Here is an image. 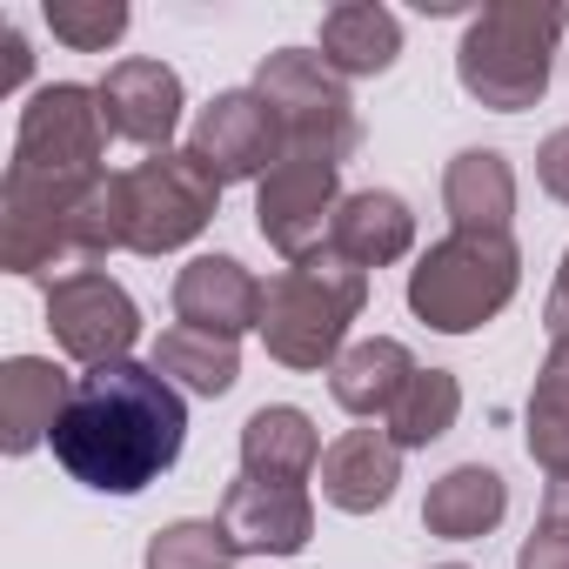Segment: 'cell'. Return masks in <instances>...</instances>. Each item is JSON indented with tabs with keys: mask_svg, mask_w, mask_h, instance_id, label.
<instances>
[{
	"mask_svg": "<svg viewBox=\"0 0 569 569\" xmlns=\"http://www.w3.org/2000/svg\"><path fill=\"white\" fill-rule=\"evenodd\" d=\"M322 502L342 509V516H376L396 502V482H402V449L389 429H349L322 449Z\"/></svg>",
	"mask_w": 569,
	"mask_h": 569,
	"instance_id": "obj_14",
	"label": "cell"
},
{
	"mask_svg": "<svg viewBox=\"0 0 569 569\" xmlns=\"http://www.w3.org/2000/svg\"><path fill=\"white\" fill-rule=\"evenodd\" d=\"M28 74H34V48H28L21 28H8V88H21Z\"/></svg>",
	"mask_w": 569,
	"mask_h": 569,
	"instance_id": "obj_30",
	"label": "cell"
},
{
	"mask_svg": "<svg viewBox=\"0 0 569 569\" xmlns=\"http://www.w3.org/2000/svg\"><path fill=\"white\" fill-rule=\"evenodd\" d=\"M542 329H549V342L569 336V248H562V268H556V289H549V302H542Z\"/></svg>",
	"mask_w": 569,
	"mask_h": 569,
	"instance_id": "obj_29",
	"label": "cell"
},
{
	"mask_svg": "<svg viewBox=\"0 0 569 569\" xmlns=\"http://www.w3.org/2000/svg\"><path fill=\"white\" fill-rule=\"evenodd\" d=\"M154 369L181 389V396H228L234 382H241V349L228 342V336H208V329H188V322H174V329H161V342H154Z\"/></svg>",
	"mask_w": 569,
	"mask_h": 569,
	"instance_id": "obj_22",
	"label": "cell"
},
{
	"mask_svg": "<svg viewBox=\"0 0 569 569\" xmlns=\"http://www.w3.org/2000/svg\"><path fill=\"white\" fill-rule=\"evenodd\" d=\"M516 569H569V469L542 482V509L516 549Z\"/></svg>",
	"mask_w": 569,
	"mask_h": 569,
	"instance_id": "obj_27",
	"label": "cell"
},
{
	"mask_svg": "<svg viewBox=\"0 0 569 569\" xmlns=\"http://www.w3.org/2000/svg\"><path fill=\"white\" fill-rule=\"evenodd\" d=\"M502 516H509V482L489 462H456L422 496V529L442 542H482Z\"/></svg>",
	"mask_w": 569,
	"mask_h": 569,
	"instance_id": "obj_18",
	"label": "cell"
},
{
	"mask_svg": "<svg viewBox=\"0 0 569 569\" xmlns=\"http://www.w3.org/2000/svg\"><path fill=\"white\" fill-rule=\"evenodd\" d=\"M442 208L469 234H509L516 221V168L496 148H462L442 168Z\"/></svg>",
	"mask_w": 569,
	"mask_h": 569,
	"instance_id": "obj_19",
	"label": "cell"
},
{
	"mask_svg": "<svg viewBox=\"0 0 569 569\" xmlns=\"http://www.w3.org/2000/svg\"><path fill=\"white\" fill-rule=\"evenodd\" d=\"M54 462L94 496H141L181 462L188 396L154 362H108L74 376V396L54 422Z\"/></svg>",
	"mask_w": 569,
	"mask_h": 569,
	"instance_id": "obj_1",
	"label": "cell"
},
{
	"mask_svg": "<svg viewBox=\"0 0 569 569\" xmlns=\"http://www.w3.org/2000/svg\"><path fill=\"white\" fill-rule=\"evenodd\" d=\"M342 208V168L322 154H281L254 181V228L281 261H302L329 241V221Z\"/></svg>",
	"mask_w": 569,
	"mask_h": 569,
	"instance_id": "obj_8",
	"label": "cell"
},
{
	"mask_svg": "<svg viewBox=\"0 0 569 569\" xmlns=\"http://www.w3.org/2000/svg\"><path fill=\"white\" fill-rule=\"evenodd\" d=\"M322 469V436L309 409L296 402H268L241 422V476L254 482H309Z\"/></svg>",
	"mask_w": 569,
	"mask_h": 569,
	"instance_id": "obj_16",
	"label": "cell"
},
{
	"mask_svg": "<svg viewBox=\"0 0 569 569\" xmlns=\"http://www.w3.org/2000/svg\"><path fill=\"white\" fill-rule=\"evenodd\" d=\"M562 14L536 8V0H496L462 28L456 48V81L476 108L489 114H522L549 94L556 74V41H562Z\"/></svg>",
	"mask_w": 569,
	"mask_h": 569,
	"instance_id": "obj_3",
	"label": "cell"
},
{
	"mask_svg": "<svg viewBox=\"0 0 569 569\" xmlns=\"http://www.w3.org/2000/svg\"><path fill=\"white\" fill-rule=\"evenodd\" d=\"M402 54V21L376 0H342V8L322 14V61L342 74V81H369V74H389Z\"/></svg>",
	"mask_w": 569,
	"mask_h": 569,
	"instance_id": "obj_21",
	"label": "cell"
},
{
	"mask_svg": "<svg viewBox=\"0 0 569 569\" xmlns=\"http://www.w3.org/2000/svg\"><path fill=\"white\" fill-rule=\"evenodd\" d=\"M48 34L74 54H108L121 34H128V8L121 0H48L41 8Z\"/></svg>",
	"mask_w": 569,
	"mask_h": 569,
	"instance_id": "obj_26",
	"label": "cell"
},
{
	"mask_svg": "<svg viewBox=\"0 0 569 569\" xmlns=\"http://www.w3.org/2000/svg\"><path fill=\"white\" fill-rule=\"evenodd\" d=\"M522 442H529V462L542 476H562L569 469V336L549 342V356L536 369L529 416H522Z\"/></svg>",
	"mask_w": 569,
	"mask_h": 569,
	"instance_id": "obj_23",
	"label": "cell"
},
{
	"mask_svg": "<svg viewBox=\"0 0 569 569\" xmlns=\"http://www.w3.org/2000/svg\"><path fill=\"white\" fill-rule=\"evenodd\" d=\"M254 94L274 108V121H281L296 154H322V161L342 168L362 148V114H356L349 81L309 48H274L254 68Z\"/></svg>",
	"mask_w": 569,
	"mask_h": 569,
	"instance_id": "obj_5",
	"label": "cell"
},
{
	"mask_svg": "<svg viewBox=\"0 0 569 569\" xmlns=\"http://www.w3.org/2000/svg\"><path fill=\"white\" fill-rule=\"evenodd\" d=\"M68 396H74V376H61L48 356H14L0 369V449L8 456L41 449L54 436Z\"/></svg>",
	"mask_w": 569,
	"mask_h": 569,
	"instance_id": "obj_15",
	"label": "cell"
},
{
	"mask_svg": "<svg viewBox=\"0 0 569 569\" xmlns=\"http://www.w3.org/2000/svg\"><path fill=\"white\" fill-rule=\"evenodd\" d=\"M456 416H462V382L449 369H416V382L389 409V436H396V449H429L456 429Z\"/></svg>",
	"mask_w": 569,
	"mask_h": 569,
	"instance_id": "obj_24",
	"label": "cell"
},
{
	"mask_svg": "<svg viewBox=\"0 0 569 569\" xmlns=\"http://www.w3.org/2000/svg\"><path fill=\"white\" fill-rule=\"evenodd\" d=\"M329 248L349 254L356 268H389L416 248V214L389 188H356V194H342V208L329 221Z\"/></svg>",
	"mask_w": 569,
	"mask_h": 569,
	"instance_id": "obj_17",
	"label": "cell"
},
{
	"mask_svg": "<svg viewBox=\"0 0 569 569\" xmlns=\"http://www.w3.org/2000/svg\"><path fill=\"white\" fill-rule=\"evenodd\" d=\"M234 536L221 529V516H181L168 529H154L148 542V569H234Z\"/></svg>",
	"mask_w": 569,
	"mask_h": 569,
	"instance_id": "obj_25",
	"label": "cell"
},
{
	"mask_svg": "<svg viewBox=\"0 0 569 569\" xmlns=\"http://www.w3.org/2000/svg\"><path fill=\"white\" fill-rule=\"evenodd\" d=\"M188 154H194L221 188H234V181H261L281 154H289V134H281L274 108H268L254 88H228V94H214V101L194 114Z\"/></svg>",
	"mask_w": 569,
	"mask_h": 569,
	"instance_id": "obj_10",
	"label": "cell"
},
{
	"mask_svg": "<svg viewBox=\"0 0 569 569\" xmlns=\"http://www.w3.org/2000/svg\"><path fill=\"white\" fill-rule=\"evenodd\" d=\"M121 188H128V248L134 254H174L221 214V181L188 148L134 161L121 174Z\"/></svg>",
	"mask_w": 569,
	"mask_h": 569,
	"instance_id": "obj_6",
	"label": "cell"
},
{
	"mask_svg": "<svg viewBox=\"0 0 569 569\" xmlns=\"http://www.w3.org/2000/svg\"><path fill=\"white\" fill-rule=\"evenodd\" d=\"M416 382V356L396 342V336H369V342H349L342 349V362L329 369V396L349 409V416H362V422H389V409L402 402V389Z\"/></svg>",
	"mask_w": 569,
	"mask_h": 569,
	"instance_id": "obj_20",
	"label": "cell"
},
{
	"mask_svg": "<svg viewBox=\"0 0 569 569\" xmlns=\"http://www.w3.org/2000/svg\"><path fill=\"white\" fill-rule=\"evenodd\" d=\"M221 529L241 556H302L316 536V502L302 482H254L234 476L221 489Z\"/></svg>",
	"mask_w": 569,
	"mask_h": 569,
	"instance_id": "obj_12",
	"label": "cell"
},
{
	"mask_svg": "<svg viewBox=\"0 0 569 569\" xmlns=\"http://www.w3.org/2000/svg\"><path fill=\"white\" fill-rule=\"evenodd\" d=\"M436 569H469V562H436Z\"/></svg>",
	"mask_w": 569,
	"mask_h": 569,
	"instance_id": "obj_31",
	"label": "cell"
},
{
	"mask_svg": "<svg viewBox=\"0 0 569 569\" xmlns=\"http://www.w3.org/2000/svg\"><path fill=\"white\" fill-rule=\"evenodd\" d=\"M536 181H542V194H549V201H562V208H569V128L542 134V148H536Z\"/></svg>",
	"mask_w": 569,
	"mask_h": 569,
	"instance_id": "obj_28",
	"label": "cell"
},
{
	"mask_svg": "<svg viewBox=\"0 0 569 569\" xmlns=\"http://www.w3.org/2000/svg\"><path fill=\"white\" fill-rule=\"evenodd\" d=\"M562 28H569V14H562Z\"/></svg>",
	"mask_w": 569,
	"mask_h": 569,
	"instance_id": "obj_32",
	"label": "cell"
},
{
	"mask_svg": "<svg viewBox=\"0 0 569 569\" xmlns=\"http://www.w3.org/2000/svg\"><path fill=\"white\" fill-rule=\"evenodd\" d=\"M168 302H174V322L228 336V342H241L248 329H261V281L234 254H194L174 274V296Z\"/></svg>",
	"mask_w": 569,
	"mask_h": 569,
	"instance_id": "obj_13",
	"label": "cell"
},
{
	"mask_svg": "<svg viewBox=\"0 0 569 569\" xmlns=\"http://www.w3.org/2000/svg\"><path fill=\"white\" fill-rule=\"evenodd\" d=\"M516 289H522V248H516V234L449 228L409 268V309L436 336H476L482 322H496L516 302Z\"/></svg>",
	"mask_w": 569,
	"mask_h": 569,
	"instance_id": "obj_4",
	"label": "cell"
},
{
	"mask_svg": "<svg viewBox=\"0 0 569 569\" xmlns=\"http://www.w3.org/2000/svg\"><path fill=\"white\" fill-rule=\"evenodd\" d=\"M181 108H188V94H181V74L168 61L128 54V61H114L101 74V114H108V128L121 141H134V148H148V154H168V141L181 128Z\"/></svg>",
	"mask_w": 569,
	"mask_h": 569,
	"instance_id": "obj_11",
	"label": "cell"
},
{
	"mask_svg": "<svg viewBox=\"0 0 569 569\" xmlns=\"http://www.w3.org/2000/svg\"><path fill=\"white\" fill-rule=\"evenodd\" d=\"M369 309V268L336 254L329 241L289 261L261 289V342L281 369H336L349 349V322Z\"/></svg>",
	"mask_w": 569,
	"mask_h": 569,
	"instance_id": "obj_2",
	"label": "cell"
},
{
	"mask_svg": "<svg viewBox=\"0 0 569 569\" xmlns=\"http://www.w3.org/2000/svg\"><path fill=\"white\" fill-rule=\"evenodd\" d=\"M48 329H54L68 362L108 369V362H134L128 349L141 342V309H134V296L114 274L88 268V274L48 281Z\"/></svg>",
	"mask_w": 569,
	"mask_h": 569,
	"instance_id": "obj_9",
	"label": "cell"
},
{
	"mask_svg": "<svg viewBox=\"0 0 569 569\" xmlns=\"http://www.w3.org/2000/svg\"><path fill=\"white\" fill-rule=\"evenodd\" d=\"M108 114H101V88H81V81H54L41 88L28 108H21V128H14V161L21 174H48V181H94L108 174L101 154H108Z\"/></svg>",
	"mask_w": 569,
	"mask_h": 569,
	"instance_id": "obj_7",
	"label": "cell"
}]
</instances>
